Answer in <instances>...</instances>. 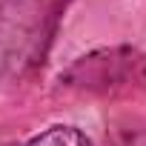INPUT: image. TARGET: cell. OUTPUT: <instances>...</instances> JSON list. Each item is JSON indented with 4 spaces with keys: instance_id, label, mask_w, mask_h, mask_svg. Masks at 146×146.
<instances>
[{
    "instance_id": "1",
    "label": "cell",
    "mask_w": 146,
    "mask_h": 146,
    "mask_svg": "<svg viewBox=\"0 0 146 146\" xmlns=\"http://www.w3.org/2000/svg\"><path fill=\"white\" fill-rule=\"evenodd\" d=\"M72 0H0V92L17 89L43 66Z\"/></svg>"
},
{
    "instance_id": "2",
    "label": "cell",
    "mask_w": 146,
    "mask_h": 146,
    "mask_svg": "<svg viewBox=\"0 0 146 146\" xmlns=\"http://www.w3.org/2000/svg\"><path fill=\"white\" fill-rule=\"evenodd\" d=\"M57 83L66 92L100 100L135 98L146 92V54L135 46L92 49L69 63L60 72Z\"/></svg>"
},
{
    "instance_id": "3",
    "label": "cell",
    "mask_w": 146,
    "mask_h": 146,
    "mask_svg": "<svg viewBox=\"0 0 146 146\" xmlns=\"http://www.w3.org/2000/svg\"><path fill=\"white\" fill-rule=\"evenodd\" d=\"M6 146H95L78 126H49L46 132L17 140V143H6Z\"/></svg>"
},
{
    "instance_id": "4",
    "label": "cell",
    "mask_w": 146,
    "mask_h": 146,
    "mask_svg": "<svg viewBox=\"0 0 146 146\" xmlns=\"http://www.w3.org/2000/svg\"><path fill=\"white\" fill-rule=\"evenodd\" d=\"M106 146H146V123H140V120L115 123L109 129Z\"/></svg>"
}]
</instances>
